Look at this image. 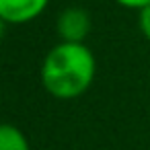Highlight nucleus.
Returning <instances> with one entry per match:
<instances>
[{
	"label": "nucleus",
	"mask_w": 150,
	"mask_h": 150,
	"mask_svg": "<svg viewBox=\"0 0 150 150\" xmlns=\"http://www.w3.org/2000/svg\"><path fill=\"white\" fill-rule=\"evenodd\" d=\"M97 76V58L84 43H56L43 58L39 78L47 95L60 101L82 97Z\"/></svg>",
	"instance_id": "f257e3e1"
},
{
	"label": "nucleus",
	"mask_w": 150,
	"mask_h": 150,
	"mask_svg": "<svg viewBox=\"0 0 150 150\" xmlns=\"http://www.w3.org/2000/svg\"><path fill=\"white\" fill-rule=\"evenodd\" d=\"M93 27V19L86 8L82 6H68L60 11L56 19V33L60 41L68 43H84Z\"/></svg>",
	"instance_id": "f03ea898"
},
{
	"label": "nucleus",
	"mask_w": 150,
	"mask_h": 150,
	"mask_svg": "<svg viewBox=\"0 0 150 150\" xmlns=\"http://www.w3.org/2000/svg\"><path fill=\"white\" fill-rule=\"evenodd\" d=\"M52 0H0V17L8 25H25L45 13Z\"/></svg>",
	"instance_id": "7ed1b4c3"
},
{
	"label": "nucleus",
	"mask_w": 150,
	"mask_h": 150,
	"mask_svg": "<svg viewBox=\"0 0 150 150\" xmlns=\"http://www.w3.org/2000/svg\"><path fill=\"white\" fill-rule=\"evenodd\" d=\"M0 150H31V144L21 127L0 121Z\"/></svg>",
	"instance_id": "20e7f679"
},
{
	"label": "nucleus",
	"mask_w": 150,
	"mask_h": 150,
	"mask_svg": "<svg viewBox=\"0 0 150 150\" xmlns=\"http://www.w3.org/2000/svg\"><path fill=\"white\" fill-rule=\"evenodd\" d=\"M138 29L146 39H150V4L138 11Z\"/></svg>",
	"instance_id": "39448f33"
},
{
	"label": "nucleus",
	"mask_w": 150,
	"mask_h": 150,
	"mask_svg": "<svg viewBox=\"0 0 150 150\" xmlns=\"http://www.w3.org/2000/svg\"><path fill=\"white\" fill-rule=\"evenodd\" d=\"M115 2H117L119 6H123V8L140 11V8H144V6H148V4H150V0H115Z\"/></svg>",
	"instance_id": "423d86ee"
},
{
	"label": "nucleus",
	"mask_w": 150,
	"mask_h": 150,
	"mask_svg": "<svg viewBox=\"0 0 150 150\" xmlns=\"http://www.w3.org/2000/svg\"><path fill=\"white\" fill-rule=\"evenodd\" d=\"M6 27H8V23H6L2 17H0V39L4 37V33H6Z\"/></svg>",
	"instance_id": "0eeeda50"
}]
</instances>
